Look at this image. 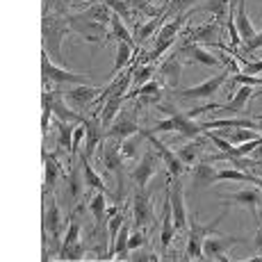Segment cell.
Segmentation results:
<instances>
[{"label":"cell","instance_id":"1","mask_svg":"<svg viewBox=\"0 0 262 262\" xmlns=\"http://www.w3.org/2000/svg\"><path fill=\"white\" fill-rule=\"evenodd\" d=\"M67 34H71L69 18H64L62 14H43V41L50 57L62 59V39Z\"/></svg>","mask_w":262,"mask_h":262},{"label":"cell","instance_id":"2","mask_svg":"<svg viewBox=\"0 0 262 262\" xmlns=\"http://www.w3.org/2000/svg\"><path fill=\"white\" fill-rule=\"evenodd\" d=\"M226 214H228V205H226V210L221 212L212 224L208 226H201L199 221H196V214L189 216V239H187V258L191 260H203V239L208 237V235L214 233V228L221 224V219H226Z\"/></svg>","mask_w":262,"mask_h":262},{"label":"cell","instance_id":"3","mask_svg":"<svg viewBox=\"0 0 262 262\" xmlns=\"http://www.w3.org/2000/svg\"><path fill=\"white\" fill-rule=\"evenodd\" d=\"M137 105L133 100V107H121V112L117 114V119L112 121V125L107 128L105 133V139H112V142L121 144L123 139L133 137V135L139 133V125H137Z\"/></svg>","mask_w":262,"mask_h":262},{"label":"cell","instance_id":"4","mask_svg":"<svg viewBox=\"0 0 262 262\" xmlns=\"http://www.w3.org/2000/svg\"><path fill=\"white\" fill-rule=\"evenodd\" d=\"M69 25H71V32L73 34H80L82 39L87 41H100V39L110 37L107 34V28L103 23L94 21L92 16H87V12L82 14H75V16H69Z\"/></svg>","mask_w":262,"mask_h":262},{"label":"cell","instance_id":"5","mask_svg":"<svg viewBox=\"0 0 262 262\" xmlns=\"http://www.w3.org/2000/svg\"><path fill=\"white\" fill-rule=\"evenodd\" d=\"M142 133V137H146L150 142V146H153V150L160 155V160H162L164 164H167V169H169V173L173 176V178H180V176L185 173V169H187V164H183V160L178 158V155L173 153L171 148H167V144H162L158 137H155V133H150L148 128H144V130H139Z\"/></svg>","mask_w":262,"mask_h":262},{"label":"cell","instance_id":"6","mask_svg":"<svg viewBox=\"0 0 262 262\" xmlns=\"http://www.w3.org/2000/svg\"><path fill=\"white\" fill-rule=\"evenodd\" d=\"M158 110H160V112H164L167 117L173 119L176 133H180L183 137H187V139H199L201 135H205V128H203V125L194 123V119H189L187 114L178 112V110H176L173 105H164V103H160V105H158Z\"/></svg>","mask_w":262,"mask_h":262},{"label":"cell","instance_id":"7","mask_svg":"<svg viewBox=\"0 0 262 262\" xmlns=\"http://www.w3.org/2000/svg\"><path fill=\"white\" fill-rule=\"evenodd\" d=\"M185 21H187V14H178V16H176L171 23L162 25V30L158 32V39H155V48L150 50V59H153V62L164 53V50H169L171 43L178 39V32L183 30Z\"/></svg>","mask_w":262,"mask_h":262},{"label":"cell","instance_id":"8","mask_svg":"<svg viewBox=\"0 0 262 262\" xmlns=\"http://www.w3.org/2000/svg\"><path fill=\"white\" fill-rule=\"evenodd\" d=\"M244 237H239V235H216V237H205L203 239V258L208 260H226V255H228V251L233 249L235 244H239V242Z\"/></svg>","mask_w":262,"mask_h":262},{"label":"cell","instance_id":"9","mask_svg":"<svg viewBox=\"0 0 262 262\" xmlns=\"http://www.w3.org/2000/svg\"><path fill=\"white\" fill-rule=\"evenodd\" d=\"M41 71H43V78L53 80V82H59V84H67V82L69 84H89L87 75L71 73V71H67V69L55 67V64L50 62V55L48 53L41 55Z\"/></svg>","mask_w":262,"mask_h":262},{"label":"cell","instance_id":"10","mask_svg":"<svg viewBox=\"0 0 262 262\" xmlns=\"http://www.w3.org/2000/svg\"><path fill=\"white\" fill-rule=\"evenodd\" d=\"M183 180L180 178H173V187H167V194H169V201H171V214H173V224H176V230H185L187 228V210H185V199H183Z\"/></svg>","mask_w":262,"mask_h":262},{"label":"cell","instance_id":"11","mask_svg":"<svg viewBox=\"0 0 262 262\" xmlns=\"http://www.w3.org/2000/svg\"><path fill=\"white\" fill-rule=\"evenodd\" d=\"M180 73H183V55H180V50H176L173 55H169L158 67V78H160V82H164L169 89H178Z\"/></svg>","mask_w":262,"mask_h":262},{"label":"cell","instance_id":"12","mask_svg":"<svg viewBox=\"0 0 262 262\" xmlns=\"http://www.w3.org/2000/svg\"><path fill=\"white\" fill-rule=\"evenodd\" d=\"M226 80H228V71H224V73L214 75V78L205 80V82L199 84V87L183 89V92H176V94H178L180 98H210V96H214L221 87H224Z\"/></svg>","mask_w":262,"mask_h":262},{"label":"cell","instance_id":"13","mask_svg":"<svg viewBox=\"0 0 262 262\" xmlns=\"http://www.w3.org/2000/svg\"><path fill=\"white\" fill-rule=\"evenodd\" d=\"M221 201H226V205H228V208H230V205H244V208L251 210L253 219L258 221V205L262 203V194H260L258 187L239 189V191H235V194H230V196H224Z\"/></svg>","mask_w":262,"mask_h":262},{"label":"cell","instance_id":"14","mask_svg":"<svg viewBox=\"0 0 262 262\" xmlns=\"http://www.w3.org/2000/svg\"><path fill=\"white\" fill-rule=\"evenodd\" d=\"M100 94H103V89L94 87V84H78L75 89L64 94V100L73 107H89L94 100H98Z\"/></svg>","mask_w":262,"mask_h":262},{"label":"cell","instance_id":"15","mask_svg":"<svg viewBox=\"0 0 262 262\" xmlns=\"http://www.w3.org/2000/svg\"><path fill=\"white\" fill-rule=\"evenodd\" d=\"M178 50H180V55H185V57L194 59V62H199V64H205V67H219V64H224L219 57H214L208 48H203V43H194V41H189V39H185L183 46Z\"/></svg>","mask_w":262,"mask_h":262},{"label":"cell","instance_id":"16","mask_svg":"<svg viewBox=\"0 0 262 262\" xmlns=\"http://www.w3.org/2000/svg\"><path fill=\"white\" fill-rule=\"evenodd\" d=\"M158 158L160 155L155 153V150H146V153L142 155V162L133 169V180L137 183L139 189H146L150 176L155 173V167H158Z\"/></svg>","mask_w":262,"mask_h":262},{"label":"cell","instance_id":"17","mask_svg":"<svg viewBox=\"0 0 262 262\" xmlns=\"http://www.w3.org/2000/svg\"><path fill=\"white\" fill-rule=\"evenodd\" d=\"M251 98H253V87L242 84V87L237 89V94H235L228 103H224V105L214 103V110H224L228 117H237V114H244V107L251 103Z\"/></svg>","mask_w":262,"mask_h":262},{"label":"cell","instance_id":"18","mask_svg":"<svg viewBox=\"0 0 262 262\" xmlns=\"http://www.w3.org/2000/svg\"><path fill=\"white\" fill-rule=\"evenodd\" d=\"M135 228H146V226L153 221V208H150L148 201V191L139 189L135 194Z\"/></svg>","mask_w":262,"mask_h":262},{"label":"cell","instance_id":"19","mask_svg":"<svg viewBox=\"0 0 262 262\" xmlns=\"http://www.w3.org/2000/svg\"><path fill=\"white\" fill-rule=\"evenodd\" d=\"M235 25H237V32H239V39L244 41V46L246 43H251L255 39V28H253V23L249 21V16H246V0H235Z\"/></svg>","mask_w":262,"mask_h":262},{"label":"cell","instance_id":"20","mask_svg":"<svg viewBox=\"0 0 262 262\" xmlns=\"http://www.w3.org/2000/svg\"><path fill=\"white\" fill-rule=\"evenodd\" d=\"M103 162H105V167H107L112 173H117V178H119V183H121V173H123V155H121V150H119V144L117 142H112V139H107V144H105V148H103Z\"/></svg>","mask_w":262,"mask_h":262},{"label":"cell","instance_id":"21","mask_svg":"<svg viewBox=\"0 0 262 262\" xmlns=\"http://www.w3.org/2000/svg\"><path fill=\"white\" fill-rule=\"evenodd\" d=\"M216 37H219L216 23H205V25H199V28H191L185 32V39H189L194 43H208V46H214Z\"/></svg>","mask_w":262,"mask_h":262},{"label":"cell","instance_id":"22","mask_svg":"<svg viewBox=\"0 0 262 262\" xmlns=\"http://www.w3.org/2000/svg\"><path fill=\"white\" fill-rule=\"evenodd\" d=\"M43 162H46V194H50L57 183V178H67L62 164L57 162V153H50V150H43Z\"/></svg>","mask_w":262,"mask_h":262},{"label":"cell","instance_id":"23","mask_svg":"<svg viewBox=\"0 0 262 262\" xmlns=\"http://www.w3.org/2000/svg\"><path fill=\"white\" fill-rule=\"evenodd\" d=\"M173 235H176V224H173V214H171V201L167 194V203H164V214H162V235H160V244H162L164 255H169V246Z\"/></svg>","mask_w":262,"mask_h":262},{"label":"cell","instance_id":"24","mask_svg":"<svg viewBox=\"0 0 262 262\" xmlns=\"http://www.w3.org/2000/svg\"><path fill=\"white\" fill-rule=\"evenodd\" d=\"M125 100H128L125 96H112V98L105 100L103 107H100V125H103V128H110V125H112V121L117 119V114L121 112Z\"/></svg>","mask_w":262,"mask_h":262},{"label":"cell","instance_id":"25","mask_svg":"<svg viewBox=\"0 0 262 262\" xmlns=\"http://www.w3.org/2000/svg\"><path fill=\"white\" fill-rule=\"evenodd\" d=\"M59 221H62V216H59L57 201L50 199L48 208H46V216H43V230L50 235L53 242H57V237H59Z\"/></svg>","mask_w":262,"mask_h":262},{"label":"cell","instance_id":"26","mask_svg":"<svg viewBox=\"0 0 262 262\" xmlns=\"http://www.w3.org/2000/svg\"><path fill=\"white\" fill-rule=\"evenodd\" d=\"M53 114L57 117V121H67V123H73V125H80L84 123V117H80V114H75L73 110L67 107V103H64L62 98L57 96V92H55V98H53Z\"/></svg>","mask_w":262,"mask_h":262},{"label":"cell","instance_id":"27","mask_svg":"<svg viewBox=\"0 0 262 262\" xmlns=\"http://www.w3.org/2000/svg\"><path fill=\"white\" fill-rule=\"evenodd\" d=\"M89 210H92L94 219H96V230H103L105 221H107V208H105V194L98 191L92 201H89Z\"/></svg>","mask_w":262,"mask_h":262},{"label":"cell","instance_id":"28","mask_svg":"<svg viewBox=\"0 0 262 262\" xmlns=\"http://www.w3.org/2000/svg\"><path fill=\"white\" fill-rule=\"evenodd\" d=\"M191 178H194V183H199V185L216 183V169L208 162V160H203L201 164H196V167L191 169Z\"/></svg>","mask_w":262,"mask_h":262},{"label":"cell","instance_id":"29","mask_svg":"<svg viewBox=\"0 0 262 262\" xmlns=\"http://www.w3.org/2000/svg\"><path fill=\"white\" fill-rule=\"evenodd\" d=\"M80 160H82V178H84V183H87L89 187H94V189L103 191V194H107V185H105L103 178H100V176L92 169V164H89V158H87V155H82Z\"/></svg>","mask_w":262,"mask_h":262},{"label":"cell","instance_id":"30","mask_svg":"<svg viewBox=\"0 0 262 262\" xmlns=\"http://www.w3.org/2000/svg\"><path fill=\"white\" fill-rule=\"evenodd\" d=\"M84 128H87V148H84V155L92 158L96 146L100 142V133H98V117L94 114V119H87L84 121Z\"/></svg>","mask_w":262,"mask_h":262},{"label":"cell","instance_id":"31","mask_svg":"<svg viewBox=\"0 0 262 262\" xmlns=\"http://www.w3.org/2000/svg\"><path fill=\"white\" fill-rule=\"evenodd\" d=\"M57 130H59V139H57L59 150H69V153H71L75 125L73 123H67V121H57Z\"/></svg>","mask_w":262,"mask_h":262},{"label":"cell","instance_id":"32","mask_svg":"<svg viewBox=\"0 0 262 262\" xmlns=\"http://www.w3.org/2000/svg\"><path fill=\"white\" fill-rule=\"evenodd\" d=\"M133 50L135 48L130 46V43H125V41H119L117 43V59H114V67H112V78H117V73L130 62V57H133Z\"/></svg>","mask_w":262,"mask_h":262},{"label":"cell","instance_id":"33","mask_svg":"<svg viewBox=\"0 0 262 262\" xmlns=\"http://www.w3.org/2000/svg\"><path fill=\"white\" fill-rule=\"evenodd\" d=\"M199 153H201V142H196V139H189V144L180 146V148L176 150V155H178V158L183 160V164H187V167L196 162Z\"/></svg>","mask_w":262,"mask_h":262},{"label":"cell","instance_id":"34","mask_svg":"<svg viewBox=\"0 0 262 262\" xmlns=\"http://www.w3.org/2000/svg\"><path fill=\"white\" fill-rule=\"evenodd\" d=\"M110 28H112V37H117V41H125V43H130V46L135 48V39L130 37L128 28L123 25V21H121L119 14H112V21H110ZM135 50H137V48H135Z\"/></svg>","mask_w":262,"mask_h":262},{"label":"cell","instance_id":"35","mask_svg":"<svg viewBox=\"0 0 262 262\" xmlns=\"http://www.w3.org/2000/svg\"><path fill=\"white\" fill-rule=\"evenodd\" d=\"M130 224L121 226V230L117 233V242H114V253H117V258H125V253H128V239H130Z\"/></svg>","mask_w":262,"mask_h":262},{"label":"cell","instance_id":"36","mask_svg":"<svg viewBox=\"0 0 262 262\" xmlns=\"http://www.w3.org/2000/svg\"><path fill=\"white\" fill-rule=\"evenodd\" d=\"M67 180H69V191H71V199H80L82 196V183H84V178L80 180V169H78V164H71V173L67 176Z\"/></svg>","mask_w":262,"mask_h":262},{"label":"cell","instance_id":"37","mask_svg":"<svg viewBox=\"0 0 262 262\" xmlns=\"http://www.w3.org/2000/svg\"><path fill=\"white\" fill-rule=\"evenodd\" d=\"M139 139H142V133H139V135H133V137L123 139V142L119 144V150H121V155H123V160H133V158H137Z\"/></svg>","mask_w":262,"mask_h":262},{"label":"cell","instance_id":"38","mask_svg":"<svg viewBox=\"0 0 262 262\" xmlns=\"http://www.w3.org/2000/svg\"><path fill=\"white\" fill-rule=\"evenodd\" d=\"M199 3V0H173V3H167L164 5V12H162V16L164 18H169L171 14H185L189 7H194V5Z\"/></svg>","mask_w":262,"mask_h":262},{"label":"cell","instance_id":"39","mask_svg":"<svg viewBox=\"0 0 262 262\" xmlns=\"http://www.w3.org/2000/svg\"><path fill=\"white\" fill-rule=\"evenodd\" d=\"M162 21H164V16H155V18H150L148 23H144L142 28L137 30V41H146V39H148L150 34L160 28V23H162Z\"/></svg>","mask_w":262,"mask_h":262},{"label":"cell","instance_id":"40","mask_svg":"<svg viewBox=\"0 0 262 262\" xmlns=\"http://www.w3.org/2000/svg\"><path fill=\"white\" fill-rule=\"evenodd\" d=\"M84 253H87V249H84L80 242L73 246H62V249H59V258L62 260H80Z\"/></svg>","mask_w":262,"mask_h":262},{"label":"cell","instance_id":"41","mask_svg":"<svg viewBox=\"0 0 262 262\" xmlns=\"http://www.w3.org/2000/svg\"><path fill=\"white\" fill-rule=\"evenodd\" d=\"M107 3V7L112 9L114 14H119L121 18H130L133 16V7H130L128 0H105Z\"/></svg>","mask_w":262,"mask_h":262},{"label":"cell","instance_id":"42","mask_svg":"<svg viewBox=\"0 0 262 262\" xmlns=\"http://www.w3.org/2000/svg\"><path fill=\"white\" fill-rule=\"evenodd\" d=\"M153 73H158V69H155V62H150V64H146L144 69H139V71H135V84L137 87H142V84H146L148 80H153Z\"/></svg>","mask_w":262,"mask_h":262},{"label":"cell","instance_id":"43","mask_svg":"<svg viewBox=\"0 0 262 262\" xmlns=\"http://www.w3.org/2000/svg\"><path fill=\"white\" fill-rule=\"evenodd\" d=\"M80 242V224L75 221V216H71L69 221V230H67V237H64V244L62 246H73Z\"/></svg>","mask_w":262,"mask_h":262},{"label":"cell","instance_id":"44","mask_svg":"<svg viewBox=\"0 0 262 262\" xmlns=\"http://www.w3.org/2000/svg\"><path fill=\"white\" fill-rule=\"evenodd\" d=\"M43 14H67V3L64 0H46L43 3Z\"/></svg>","mask_w":262,"mask_h":262},{"label":"cell","instance_id":"45","mask_svg":"<svg viewBox=\"0 0 262 262\" xmlns=\"http://www.w3.org/2000/svg\"><path fill=\"white\" fill-rule=\"evenodd\" d=\"M146 244V233L144 228H135V233H130V239H128V251H135L139 246Z\"/></svg>","mask_w":262,"mask_h":262},{"label":"cell","instance_id":"46","mask_svg":"<svg viewBox=\"0 0 262 262\" xmlns=\"http://www.w3.org/2000/svg\"><path fill=\"white\" fill-rule=\"evenodd\" d=\"M171 130H176V125H173V119L167 117L164 121H160V123H155V128L150 130V133H171Z\"/></svg>","mask_w":262,"mask_h":262},{"label":"cell","instance_id":"47","mask_svg":"<svg viewBox=\"0 0 262 262\" xmlns=\"http://www.w3.org/2000/svg\"><path fill=\"white\" fill-rule=\"evenodd\" d=\"M239 73H246V75H255V73H262V59L260 62H246L244 69Z\"/></svg>","mask_w":262,"mask_h":262},{"label":"cell","instance_id":"48","mask_svg":"<svg viewBox=\"0 0 262 262\" xmlns=\"http://www.w3.org/2000/svg\"><path fill=\"white\" fill-rule=\"evenodd\" d=\"M260 48H262V32L255 34V39H253L251 43H246V46H244V53L251 55V53H255V50H260Z\"/></svg>","mask_w":262,"mask_h":262},{"label":"cell","instance_id":"49","mask_svg":"<svg viewBox=\"0 0 262 262\" xmlns=\"http://www.w3.org/2000/svg\"><path fill=\"white\" fill-rule=\"evenodd\" d=\"M133 260H137V262H142V260H146V262H155V260H160L155 253H139V255H133Z\"/></svg>","mask_w":262,"mask_h":262},{"label":"cell","instance_id":"50","mask_svg":"<svg viewBox=\"0 0 262 262\" xmlns=\"http://www.w3.org/2000/svg\"><path fill=\"white\" fill-rule=\"evenodd\" d=\"M253 246L258 251H262V226L258 224V230H255V237H253Z\"/></svg>","mask_w":262,"mask_h":262},{"label":"cell","instance_id":"51","mask_svg":"<svg viewBox=\"0 0 262 262\" xmlns=\"http://www.w3.org/2000/svg\"><path fill=\"white\" fill-rule=\"evenodd\" d=\"M258 96H262V87H258V89H253V98H258ZM251 98V100H253Z\"/></svg>","mask_w":262,"mask_h":262},{"label":"cell","instance_id":"52","mask_svg":"<svg viewBox=\"0 0 262 262\" xmlns=\"http://www.w3.org/2000/svg\"><path fill=\"white\" fill-rule=\"evenodd\" d=\"M255 121H258V123L262 125V114H260V117H255Z\"/></svg>","mask_w":262,"mask_h":262},{"label":"cell","instance_id":"53","mask_svg":"<svg viewBox=\"0 0 262 262\" xmlns=\"http://www.w3.org/2000/svg\"><path fill=\"white\" fill-rule=\"evenodd\" d=\"M258 162H260V167H262V158H260V160H258Z\"/></svg>","mask_w":262,"mask_h":262}]
</instances>
